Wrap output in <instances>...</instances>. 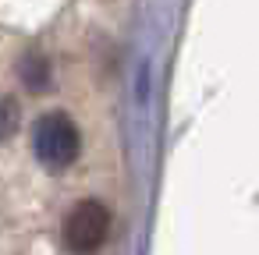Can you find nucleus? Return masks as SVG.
I'll return each instance as SVG.
<instances>
[{"label":"nucleus","mask_w":259,"mask_h":255,"mask_svg":"<svg viewBox=\"0 0 259 255\" xmlns=\"http://www.w3.org/2000/svg\"><path fill=\"white\" fill-rule=\"evenodd\" d=\"M18 75H22V82H25L32 92H47V85H50V64H47L39 54H29V57H22V64H18Z\"/></svg>","instance_id":"obj_3"},{"label":"nucleus","mask_w":259,"mask_h":255,"mask_svg":"<svg viewBox=\"0 0 259 255\" xmlns=\"http://www.w3.org/2000/svg\"><path fill=\"white\" fill-rule=\"evenodd\" d=\"M15 128H18V107H15L8 96H0V142L11 138Z\"/></svg>","instance_id":"obj_4"},{"label":"nucleus","mask_w":259,"mask_h":255,"mask_svg":"<svg viewBox=\"0 0 259 255\" xmlns=\"http://www.w3.org/2000/svg\"><path fill=\"white\" fill-rule=\"evenodd\" d=\"M110 237V209L100 198H85L78 202L68 220H64V244L75 255H93L103 248V241Z\"/></svg>","instance_id":"obj_2"},{"label":"nucleus","mask_w":259,"mask_h":255,"mask_svg":"<svg viewBox=\"0 0 259 255\" xmlns=\"http://www.w3.org/2000/svg\"><path fill=\"white\" fill-rule=\"evenodd\" d=\"M32 149L47 167L61 170V167H71L78 160L82 135L68 114H43L32 128Z\"/></svg>","instance_id":"obj_1"}]
</instances>
